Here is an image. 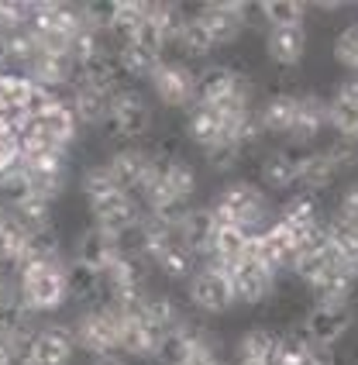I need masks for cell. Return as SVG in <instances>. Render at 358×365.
I'll list each match as a JSON object with an SVG mask.
<instances>
[{"label":"cell","instance_id":"6da1fadb","mask_svg":"<svg viewBox=\"0 0 358 365\" xmlns=\"http://www.w3.org/2000/svg\"><path fill=\"white\" fill-rule=\"evenodd\" d=\"M207 207H210V214L218 217V224H235L248 238L269 231V227L276 224V210L269 207L265 190L248 180H227L218 193H214V200L207 203Z\"/></svg>","mask_w":358,"mask_h":365},{"label":"cell","instance_id":"7a4b0ae2","mask_svg":"<svg viewBox=\"0 0 358 365\" xmlns=\"http://www.w3.org/2000/svg\"><path fill=\"white\" fill-rule=\"evenodd\" d=\"M107 142H145L155 131V110L152 101L141 93V86H121L111 97V118L97 128Z\"/></svg>","mask_w":358,"mask_h":365},{"label":"cell","instance_id":"3957f363","mask_svg":"<svg viewBox=\"0 0 358 365\" xmlns=\"http://www.w3.org/2000/svg\"><path fill=\"white\" fill-rule=\"evenodd\" d=\"M18 300L35 317L56 314L69 300V293H66V259L62 262H48V265L18 269Z\"/></svg>","mask_w":358,"mask_h":365},{"label":"cell","instance_id":"277c9868","mask_svg":"<svg viewBox=\"0 0 358 365\" xmlns=\"http://www.w3.org/2000/svg\"><path fill=\"white\" fill-rule=\"evenodd\" d=\"M121 317L118 307H90L73 321L76 334V351H90L93 359L100 355H121Z\"/></svg>","mask_w":358,"mask_h":365},{"label":"cell","instance_id":"5b68a950","mask_svg":"<svg viewBox=\"0 0 358 365\" xmlns=\"http://www.w3.org/2000/svg\"><path fill=\"white\" fill-rule=\"evenodd\" d=\"M255 18V7L241 4V0H227V4H203L197 7V21L203 24V31L210 35L214 48H231L241 35L248 31V24Z\"/></svg>","mask_w":358,"mask_h":365},{"label":"cell","instance_id":"8992f818","mask_svg":"<svg viewBox=\"0 0 358 365\" xmlns=\"http://www.w3.org/2000/svg\"><path fill=\"white\" fill-rule=\"evenodd\" d=\"M231 269L220 265H200L197 272L186 279V304L193 307L197 314H227L235 307V293L227 283Z\"/></svg>","mask_w":358,"mask_h":365},{"label":"cell","instance_id":"52a82bcc","mask_svg":"<svg viewBox=\"0 0 358 365\" xmlns=\"http://www.w3.org/2000/svg\"><path fill=\"white\" fill-rule=\"evenodd\" d=\"M148 86L155 93V101L169 110H186L197 103V83H193V69L179 59H162L155 73L148 76Z\"/></svg>","mask_w":358,"mask_h":365},{"label":"cell","instance_id":"ba28073f","mask_svg":"<svg viewBox=\"0 0 358 365\" xmlns=\"http://www.w3.org/2000/svg\"><path fill=\"white\" fill-rule=\"evenodd\" d=\"M355 324V307H310L300 321V331L307 334L310 345L324 351V348L341 345Z\"/></svg>","mask_w":358,"mask_h":365},{"label":"cell","instance_id":"9c48e42d","mask_svg":"<svg viewBox=\"0 0 358 365\" xmlns=\"http://www.w3.org/2000/svg\"><path fill=\"white\" fill-rule=\"evenodd\" d=\"M86 210H90L93 227L107 231V235H124V231L138 227L141 217H145V207L135 197L121 193V190H114V193H107V197H100L93 203H86Z\"/></svg>","mask_w":358,"mask_h":365},{"label":"cell","instance_id":"30bf717a","mask_svg":"<svg viewBox=\"0 0 358 365\" xmlns=\"http://www.w3.org/2000/svg\"><path fill=\"white\" fill-rule=\"evenodd\" d=\"M307 145H282V148H272L259 159V180L265 190L272 193H282V190H293L300 176V165L307 159Z\"/></svg>","mask_w":358,"mask_h":365},{"label":"cell","instance_id":"8fae6325","mask_svg":"<svg viewBox=\"0 0 358 365\" xmlns=\"http://www.w3.org/2000/svg\"><path fill=\"white\" fill-rule=\"evenodd\" d=\"M103 165L114 176L121 193L135 197L141 190V182H145V176H148V169H152V152L145 145H118V148H111Z\"/></svg>","mask_w":358,"mask_h":365},{"label":"cell","instance_id":"7c38bea8","mask_svg":"<svg viewBox=\"0 0 358 365\" xmlns=\"http://www.w3.org/2000/svg\"><path fill=\"white\" fill-rule=\"evenodd\" d=\"M227 283H231V293H235V304L259 307V304H265V300H272L276 272L259 262H252V259H241V262L231 265Z\"/></svg>","mask_w":358,"mask_h":365},{"label":"cell","instance_id":"4fadbf2b","mask_svg":"<svg viewBox=\"0 0 358 365\" xmlns=\"http://www.w3.org/2000/svg\"><path fill=\"white\" fill-rule=\"evenodd\" d=\"M76 355V334L73 324H41L31 338V365H73Z\"/></svg>","mask_w":358,"mask_h":365},{"label":"cell","instance_id":"5bb4252c","mask_svg":"<svg viewBox=\"0 0 358 365\" xmlns=\"http://www.w3.org/2000/svg\"><path fill=\"white\" fill-rule=\"evenodd\" d=\"M307 24L297 28H265V56L272 66H279V73H293L303 56H307Z\"/></svg>","mask_w":358,"mask_h":365},{"label":"cell","instance_id":"9a60e30c","mask_svg":"<svg viewBox=\"0 0 358 365\" xmlns=\"http://www.w3.org/2000/svg\"><path fill=\"white\" fill-rule=\"evenodd\" d=\"M324 221V210H320V200L314 193H293L290 200H282V207L276 210V224H282L290 235H293V242L297 248L303 245V238Z\"/></svg>","mask_w":358,"mask_h":365},{"label":"cell","instance_id":"2e32d148","mask_svg":"<svg viewBox=\"0 0 358 365\" xmlns=\"http://www.w3.org/2000/svg\"><path fill=\"white\" fill-rule=\"evenodd\" d=\"M114 259H121L118 238H114V235L100 231V227H93V224L76 231V238H73V259H69V262L90 265V269L103 272V269L114 262Z\"/></svg>","mask_w":358,"mask_h":365},{"label":"cell","instance_id":"e0dca14e","mask_svg":"<svg viewBox=\"0 0 358 365\" xmlns=\"http://www.w3.org/2000/svg\"><path fill=\"white\" fill-rule=\"evenodd\" d=\"M245 80H248V76H241L238 69H231L227 62H210V66H203V69L193 73V83H197V103L214 107V103H220L224 97H231Z\"/></svg>","mask_w":358,"mask_h":365},{"label":"cell","instance_id":"ac0fdd59","mask_svg":"<svg viewBox=\"0 0 358 365\" xmlns=\"http://www.w3.org/2000/svg\"><path fill=\"white\" fill-rule=\"evenodd\" d=\"M293 118H297V93L290 90H276L255 107V121L265 138H290Z\"/></svg>","mask_w":358,"mask_h":365},{"label":"cell","instance_id":"d6986e66","mask_svg":"<svg viewBox=\"0 0 358 365\" xmlns=\"http://www.w3.org/2000/svg\"><path fill=\"white\" fill-rule=\"evenodd\" d=\"M324 131H327V101L320 93H297V118L290 128V142L310 148V142H317Z\"/></svg>","mask_w":358,"mask_h":365},{"label":"cell","instance_id":"ffe728a7","mask_svg":"<svg viewBox=\"0 0 358 365\" xmlns=\"http://www.w3.org/2000/svg\"><path fill=\"white\" fill-rule=\"evenodd\" d=\"M162 341V331L145 314H131V317H124V324H121V355L124 359H131V362H145V359H152L155 355V348Z\"/></svg>","mask_w":358,"mask_h":365},{"label":"cell","instance_id":"44dd1931","mask_svg":"<svg viewBox=\"0 0 358 365\" xmlns=\"http://www.w3.org/2000/svg\"><path fill=\"white\" fill-rule=\"evenodd\" d=\"M314 307H352V300L358 297V286L352 279V269L348 265H338L331 272H324L320 279L307 286Z\"/></svg>","mask_w":358,"mask_h":365},{"label":"cell","instance_id":"7402d4cb","mask_svg":"<svg viewBox=\"0 0 358 365\" xmlns=\"http://www.w3.org/2000/svg\"><path fill=\"white\" fill-rule=\"evenodd\" d=\"M111 90H97V86H69V110L76 124L83 128H100V124L111 118Z\"/></svg>","mask_w":358,"mask_h":365},{"label":"cell","instance_id":"603a6c76","mask_svg":"<svg viewBox=\"0 0 358 365\" xmlns=\"http://www.w3.org/2000/svg\"><path fill=\"white\" fill-rule=\"evenodd\" d=\"M220 138H227V131H224L220 118L210 110V107L193 103V107H186V110H183V142L197 145L200 152H203V148L218 145Z\"/></svg>","mask_w":358,"mask_h":365},{"label":"cell","instance_id":"cb8c5ba5","mask_svg":"<svg viewBox=\"0 0 358 365\" xmlns=\"http://www.w3.org/2000/svg\"><path fill=\"white\" fill-rule=\"evenodd\" d=\"M48 262H62V231L56 224L48 227H39V231H28L24 238V252L18 259V269H28V265H48ZM14 269V272H18Z\"/></svg>","mask_w":358,"mask_h":365},{"label":"cell","instance_id":"d4e9b609","mask_svg":"<svg viewBox=\"0 0 358 365\" xmlns=\"http://www.w3.org/2000/svg\"><path fill=\"white\" fill-rule=\"evenodd\" d=\"M31 121H35V128H39L41 135L56 145V148L73 152V145H76V138H80V124H76V118H73V110H69V107L52 103L41 118H31Z\"/></svg>","mask_w":358,"mask_h":365},{"label":"cell","instance_id":"484cf974","mask_svg":"<svg viewBox=\"0 0 358 365\" xmlns=\"http://www.w3.org/2000/svg\"><path fill=\"white\" fill-rule=\"evenodd\" d=\"M141 314L159 327L162 334L183 327V321L190 317V314H186V304H183L179 297H173V293H148L145 304H141Z\"/></svg>","mask_w":358,"mask_h":365},{"label":"cell","instance_id":"4316f807","mask_svg":"<svg viewBox=\"0 0 358 365\" xmlns=\"http://www.w3.org/2000/svg\"><path fill=\"white\" fill-rule=\"evenodd\" d=\"M276 341H279V327L272 324H252L245 327L235 341V355L238 359H255V362H272L276 355Z\"/></svg>","mask_w":358,"mask_h":365},{"label":"cell","instance_id":"83f0119b","mask_svg":"<svg viewBox=\"0 0 358 365\" xmlns=\"http://www.w3.org/2000/svg\"><path fill=\"white\" fill-rule=\"evenodd\" d=\"M214 227H218V217L210 214V207L207 203H193L190 214H186V221L179 224V238L197 252V259H203L207 255V245L214 238Z\"/></svg>","mask_w":358,"mask_h":365},{"label":"cell","instance_id":"f1b7e54d","mask_svg":"<svg viewBox=\"0 0 358 365\" xmlns=\"http://www.w3.org/2000/svg\"><path fill=\"white\" fill-rule=\"evenodd\" d=\"M338 180H341V176L334 173L331 159H327L320 148H310V152H307V159H303V165H300V176H297L300 190L317 197V193H324V190H331Z\"/></svg>","mask_w":358,"mask_h":365},{"label":"cell","instance_id":"f546056e","mask_svg":"<svg viewBox=\"0 0 358 365\" xmlns=\"http://www.w3.org/2000/svg\"><path fill=\"white\" fill-rule=\"evenodd\" d=\"M324 227H327V245H331V252L352 269V265L358 262V224L341 221L334 214H324Z\"/></svg>","mask_w":358,"mask_h":365},{"label":"cell","instance_id":"4dcf8cb0","mask_svg":"<svg viewBox=\"0 0 358 365\" xmlns=\"http://www.w3.org/2000/svg\"><path fill=\"white\" fill-rule=\"evenodd\" d=\"M255 18L265 24V28H297V24H307V4H297V0H265L255 7Z\"/></svg>","mask_w":358,"mask_h":365},{"label":"cell","instance_id":"1f68e13d","mask_svg":"<svg viewBox=\"0 0 358 365\" xmlns=\"http://www.w3.org/2000/svg\"><path fill=\"white\" fill-rule=\"evenodd\" d=\"M114 59H118L121 73H124V80H148L152 73H155V66H159V56H152L148 48H141L135 41H128V45H121L118 52H114Z\"/></svg>","mask_w":358,"mask_h":365},{"label":"cell","instance_id":"d6a6232c","mask_svg":"<svg viewBox=\"0 0 358 365\" xmlns=\"http://www.w3.org/2000/svg\"><path fill=\"white\" fill-rule=\"evenodd\" d=\"M11 214L18 217V224L24 231H39V227H48L56 224V203L52 200H41L35 193H28L24 200H18L11 207Z\"/></svg>","mask_w":358,"mask_h":365},{"label":"cell","instance_id":"836d02e7","mask_svg":"<svg viewBox=\"0 0 358 365\" xmlns=\"http://www.w3.org/2000/svg\"><path fill=\"white\" fill-rule=\"evenodd\" d=\"M173 48H179L186 59H207L210 52H218V48H214V41H210V35L203 31V24L197 21V11L190 14L186 28H183V31H179V38L173 41Z\"/></svg>","mask_w":358,"mask_h":365},{"label":"cell","instance_id":"e575fe53","mask_svg":"<svg viewBox=\"0 0 358 365\" xmlns=\"http://www.w3.org/2000/svg\"><path fill=\"white\" fill-rule=\"evenodd\" d=\"M186 324V321H183ZM190 351H193V341H190V334L176 327V331H169V334H162L159 348H155V355H152V362L155 365H183L190 359Z\"/></svg>","mask_w":358,"mask_h":365},{"label":"cell","instance_id":"d590c367","mask_svg":"<svg viewBox=\"0 0 358 365\" xmlns=\"http://www.w3.org/2000/svg\"><path fill=\"white\" fill-rule=\"evenodd\" d=\"M241 163H245V155H241V148L231 142V138H220L218 145L203 148V165H207L210 173H218V176H231Z\"/></svg>","mask_w":358,"mask_h":365},{"label":"cell","instance_id":"8d00e7d4","mask_svg":"<svg viewBox=\"0 0 358 365\" xmlns=\"http://www.w3.org/2000/svg\"><path fill=\"white\" fill-rule=\"evenodd\" d=\"M114 190H118V182H114V176L107 173L103 163H90L80 173V197L86 203L100 200V197H107V193H114Z\"/></svg>","mask_w":358,"mask_h":365},{"label":"cell","instance_id":"74e56055","mask_svg":"<svg viewBox=\"0 0 358 365\" xmlns=\"http://www.w3.org/2000/svg\"><path fill=\"white\" fill-rule=\"evenodd\" d=\"M320 152L331 159V165H334V173H338V176H344V173H358V142H352V138L334 135L331 142L320 148Z\"/></svg>","mask_w":358,"mask_h":365},{"label":"cell","instance_id":"f35d334b","mask_svg":"<svg viewBox=\"0 0 358 365\" xmlns=\"http://www.w3.org/2000/svg\"><path fill=\"white\" fill-rule=\"evenodd\" d=\"M334 56L344 69H352V76H358V18L348 21L334 38Z\"/></svg>","mask_w":358,"mask_h":365},{"label":"cell","instance_id":"ab89813d","mask_svg":"<svg viewBox=\"0 0 358 365\" xmlns=\"http://www.w3.org/2000/svg\"><path fill=\"white\" fill-rule=\"evenodd\" d=\"M331 214L341 217V221L358 224V176L341 190V197H338V203H334V210H331Z\"/></svg>","mask_w":358,"mask_h":365},{"label":"cell","instance_id":"60d3db41","mask_svg":"<svg viewBox=\"0 0 358 365\" xmlns=\"http://www.w3.org/2000/svg\"><path fill=\"white\" fill-rule=\"evenodd\" d=\"M18 165H21L18 135H14V131H7V128H0V176H4V173H11V169H18Z\"/></svg>","mask_w":358,"mask_h":365},{"label":"cell","instance_id":"b9f144b4","mask_svg":"<svg viewBox=\"0 0 358 365\" xmlns=\"http://www.w3.org/2000/svg\"><path fill=\"white\" fill-rule=\"evenodd\" d=\"M183 365H220V351L210 345H193V351H190V359Z\"/></svg>","mask_w":358,"mask_h":365},{"label":"cell","instance_id":"7bdbcfd3","mask_svg":"<svg viewBox=\"0 0 358 365\" xmlns=\"http://www.w3.org/2000/svg\"><path fill=\"white\" fill-rule=\"evenodd\" d=\"M90 365H131V359H124V355H100Z\"/></svg>","mask_w":358,"mask_h":365},{"label":"cell","instance_id":"ee69618b","mask_svg":"<svg viewBox=\"0 0 358 365\" xmlns=\"http://www.w3.org/2000/svg\"><path fill=\"white\" fill-rule=\"evenodd\" d=\"M231 365H265V362H255V359H238V355H235V359H231Z\"/></svg>","mask_w":358,"mask_h":365}]
</instances>
